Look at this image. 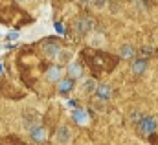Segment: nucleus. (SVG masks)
<instances>
[{"instance_id":"1","label":"nucleus","mask_w":158,"mask_h":145,"mask_svg":"<svg viewBox=\"0 0 158 145\" xmlns=\"http://www.w3.org/2000/svg\"><path fill=\"white\" fill-rule=\"evenodd\" d=\"M70 142H72V130L66 125L59 127L57 132H55V143L57 145H70Z\"/></svg>"},{"instance_id":"2","label":"nucleus","mask_w":158,"mask_h":145,"mask_svg":"<svg viewBox=\"0 0 158 145\" xmlns=\"http://www.w3.org/2000/svg\"><path fill=\"white\" fill-rule=\"evenodd\" d=\"M158 127V121L155 116H145V118H142L140 119V130L143 132V134H151V132H155Z\"/></svg>"},{"instance_id":"3","label":"nucleus","mask_w":158,"mask_h":145,"mask_svg":"<svg viewBox=\"0 0 158 145\" xmlns=\"http://www.w3.org/2000/svg\"><path fill=\"white\" fill-rule=\"evenodd\" d=\"M59 50H61V44H59L57 40H53V39L44 40V44H42V52H44V55H48L50 59H55V55H57Z\"/></svg>"},{"instance_id":"4","label":"nucleus","mask_w":158,"mask_h":145,"mask_svg":"<svg viewBox=\"0 0 158 145\" xmlns=\"http://www.w3.org/2000/svg\"><path fill=\"white\" fill-rule=\"evenodd\" d=\"M94 94H96L101 101H109V99H110V96H112V88H110L109 85H98Z\"/></svg>"},{"instance_id":"5","label":"nucleus","mask_w":158,"mask_h":145,"mask_svg":"<svg viewBox=\"0 0 158 145\" xmlns=\"http://www.w3.org/2000/svg\"><path fill=\"white\" fill-rule=\"evenodd\" d=\"M72 118H74V121H76L77 125H86V123H88V114L83 109H79V107L72 110Z\"/></svg>"},{"instance_id":"6","label":"nucleus","mask_w":158,"mask_h":145,"mask_svg":"<svg viewBox=\"0 0 158 145\" xmlns=\"http://www.w3.org/2000/svg\"><path fill=\"white\" fill-rule=\"evenodd\" d=\"M72 57H74V53H72L70 50H59L57 55H55V59H57L61 64H68V63H72Z\"/></svg>"},{"instance_id":"7","label":"nucleus","mask_w":158,"mask_h":145,"mask_svg":"<svg viewBox=\"0 0 158 145\" xmlns=\"http://www.w3.org/2000/svg\"><path fill=\"white\" fill-rule=\"evenodd\" d=\"M30 136H31L35 142H44V138H46V130H44L42 127H31V129H30Z\"/></svg>"},{"instance_id":"8","label":"nucleus","mask_w":158,"mask_h":145,"mask_svg":"<svg viewBox=\"0 0 158 145\" xmlns=\"http://www.w3.org/2000/svg\"><path fill=\"white\" fill-rule=\"evenodd\" d=\"M63 77V70L59 68V66H52L48 72H46V79L52 83V81H59Z\"/></svg>"},{"instance_id":"9","label":"nucleus","mask_w":158,"mask_h":145,"mask_svg":"<svg viewBox=\"0 0 158 145\" xmlns=\"http://www.w3.org/2000/svg\"><path fill=\"white\" fill-rule=\"evenodd\" d=\"M68 73H70V77H74V79H81V77H83V68H81V64H77V63H68Z\"/></svg>"},{"instance_id":"10","label":"nucleus","mask_w":158,"mask_h":145,"mask_svg":"<svg viewBox=\"0 0 158 145\" xmlns=\"http://www.w3.org/2000/svg\"><path fill=\"white\" fill-rule=\"evenodd\" d=\"M74 88V81L72 79H59V86H57V90L61 92V94H66V92H70Z\"/></svg>"},{"instance_id":"11","label":"nucleus","mask_w":158,"mask_h":145,"mask_svg":"<svg viewBox=\"0 0 158 145\" xmlns=\"http://www.w3.org/2000/svg\"><path fill=\"white\" fill-rule=\"evenodd\" d=\"M96 86H98V83L94 79H85L83 85H81V90H83V94H94Z\"/></svg>"},{"instance_id":"12","label":"nucleus","mask_w":158,"mask_h":145,"mask_svg":"<svg viewBox=\"0 0 158 145\" xmlns=\"http://www.w3.org/2000/svg\"><path fill=\"white\" fill-rule=\"evenodd\" d=\"M92 26H94L92 20H77L76 22V31L77 33H86L88 30H92Z\"/></svg>"},{"instance_id":"13","label":"nucleus","mask_w":158,"mask_h":145,"mask_svg":"<svg viewBox=\"0 0 158 145\" xmlns=\"http://www.w3.org/2000/svg\"><path fill=\"white\" fill-rule=\"evenodd\" d=\"M145 68H147L145 59H136V61L132 63V72L134 73H143L145 72Z\"/></svg>"},{"instance_id":"14","label":"nucleus","mask_w":158,"mask_h":145,"mask_svg":"<svg viewBox=\"0 0 158 145\" xmlns=\"http://www.w3.org/2000/svg\"><path fill=\"white\" fill-rule=\"evenodd\" d=\"M119 53H121L123 57H131V55L134 53V50H132L129 44H125V46H121V48H119Z\"/></svg>"},{"instance_id":"15","label":"nucleus","mask_w":158,"mask_h":145,"mask_svg":"<svg viewBox=\"0 0 158 145\" xmlns=\"http://www.w3.org/2000/svg\"><path fill=\"white\" fill-rule=\"evenodd\" d=\"M90 4L96 7V9H103L107 6V0H90Z\"/></svg>"},{"instance_id":"16","label":"nucleus","mask_w":158,"mask_h":145,"mask_svg":"<svg viewBox=\"0 0 158 145\" xmlns=\"http://www.w3.org/2000/svg\"><path fill=\"white\" fill-rule=\"evenodd\" d=\"M103 40H105V39H103L101 35H94L92 37V46H101Z\"/></svg>"},{"instance_id":"17","label":"nucleus","mask_w":158,"mask_h":145,"mask_svg":"<svg viewBox=\"0 0 158 145\" xmlns=\"http://www.w3.org/2000/svg\"><path fill=\"white\" fill-rule=\"evenodd\" d=\"M7 40H17V39H20V33H17V31H11V33H7L6 35Z\"/></svg>"},{"instance_id":"18","label":"nucleus","mask_w":158,"mask_h":145,"mask_svg":"<svg viewBox=\"0 0 158 145\" xmlns=\"http://www.w3.org/2000/svg\"><path fill=\"white\" fill-rule=\"evenodd\" d=\"M55 31H57L59 35H63V33H64V26H63L61 22H55Z\"/></svg>"},{"instance_id":"19","label":"nucleus","mask_w":158,"mask_h":145,"mask_svg":"<svg viewBox=\"0 0 158 145\" xmlns=\"http://www.w3.org/2000/svg\"><path fill=\"white\" fill-rule=\"evenodd\" d=\"M64 105H66L68 109H77V105H76V101H74V99H68V101H66Z\"/></svg>"},{"instance_id":"20","label":"nucleus","mask_w":158,"mask_h":145,"mask_svg":"<svg viewBox=\"0 0 158 145\" xmlns=\"http://www.w3.org/2000/svg\"><path fill=\"white\" fill-rule=\"evenodd\" d=\"M79 4H90V0H79Z\"/></svg>"},{"instance_id":"21","label":"nucleus","mask_w":158,"mask_h":145,"mask_svg":"<svg viewBox=\"0 0 158 145\" xmlns=\"http://www.w3.org/2000/svg\"><path fill=\"white\" fill-rule=\"evenodd\" d=\"M2 72H4V68H2V64H0V73H2Z\"/></svg>"},{"instance_id":"22","label":"nucleus","mask_w":158,"mask_h":145,"mask_svg":"<svg viewBox=\"0 0 158 145\" xmlns=\"http://www.w3.org/2000/svg\"><path fill=\"white\" fill-rule=\"evenodd\" d=\"M19 2H28V0H19Z\"/></svg>"}]
</instances>
